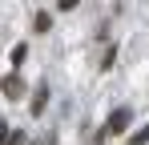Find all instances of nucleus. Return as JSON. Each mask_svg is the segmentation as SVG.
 Instances as JSON below:
<instances>
[{"instance_id":"nucleus-5","label":"nucleus","mask_w":149,"mask_h":145,"mask_svg":"<svg viewBox=\"0 0 149 145\" xmlns=\"http://www.w3.org/2000/svg\"><path fill=\"white\" fill-rule=\"evenodd\" d=\"M24 56H28V45H12V56H8V61H12L16 69L24 65Z\"/></svg>"},{"instance_id":"nucleus-2","label":"nucleus","mask_w":149,"mask_h":145,"mask_svg":"<svg viewBox=\"0 0 149 145\" xmlns=\"http://www.w3.org/2000/svg\"><path fill=\"white\" fill-rule=\"evenodd\" d=\"M0 93L8 97V101H20V97H24V81H20V72L4 77V81H0Z\"/></svg>"},{"instance_id":"nucleus-8","label":"nucleus","mask_w":149,"mask_h":145,"mask_svg":"<svg viewBox=\"0 0 149 145\" xmlns=\"http://www.w3.org/2000/svg\"><path fill=\"white\" fill-rule=\"evenodd\" d=\"M8 145H24V133H20V129H16V133H12V137H8Z\"/></svg>"},{"instance_id":"nucleus-9","label":"nucleus","mask_w":149,"mask_h":145,"mask_svg":"<svg viewBox=\"0 0 149 145\" xmlns=\"http://www.w3.org/2000/svg\"><path fill=\"white\" fill-rule=\"evenodd\" d=\"M77 8V0H61V12H73Z\"/></svg>"},{"instance_id":"nucleus-6","label":"nucleus","mask_w":149,"mask_h":145,"mask_svg":"<svg viewBox=\"0 0 149 145\" xmlns=\"http://www.w3.org/2000/svg\"><path fill=\"white\" fill-rule=\"evenodd\" d=\"M125 145H149V125L145 129H137V133H129V141Z\"/></svg>"},{"instance_id":"nucleus-1","label":"nucleus","mask_w":149,"mask_h":145,"mask_svg":"<svg viewBox=\"0 0 149 145\" xmlns=\"http://www.w3.org/2000/svg\"><path fill=\"white\" fill-rule=\"evenodd\" d=\"M129 121H133V113H129V109H113V113H109V121H105V129H101V141H105V137H121L125 129H129Z\"/></svg>"},{"instance_id":"nucleus-4","label":"nucleus","mask_w":149,"mask_h":145,"mask_svg":"<svg viewBox=\"0 0 149 145\" xmlns=\"http://www.w3.org/2000/svg\"><path fill=\"white\" fill-rule=\"evenodd\" d=\"M52 28V16L49 12H36V20H32V32H49Z\"/></svg>"},{"instance_id":"nucleus-3","label":"nucleus","mask_w":149,"mask_h":145,"mask_svg":"<svg viewBox=\"0 0 149 145\" xmlns=\"http://www.w3.org/2000/svg\"><path fill=\"white\" fill-rule=\"evenodd\" d=\"M45 105H49V85H40V89L32 93V113L40 117V113H45Z\"/></svg>"},{"instance_id":"nucleus-7","label":"nucleus","mask_w":149,"mask_h":145,"mask_svg":"<svg viewBox=\"0 0 149 145\" xmlns=\"http://www.w3.org/2000/svg\"><path fill=\"white\" fill-rule=\"evenodd\" d=\"M8 137H12V129H8V121H0V145H8Z\"/></svg>"}]
</instances>
